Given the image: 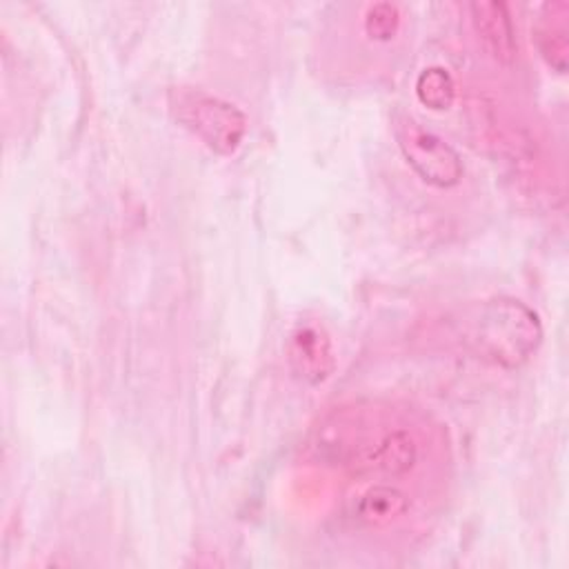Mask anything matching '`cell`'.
Returning <instances> with one entry per match:
<instances>
[{"instance_id": "1", "label": "cell", "mask_w": 569, "mask_h": 569, "mask_svg": "<svg viewBox=\"0 0 569 569\" xmlns=\"http://www.w3.org/2000/svg\"><path fill=\"white\" fill-rule=\"evenodd\" d=\"M467 340L478 358L505 369L525 365L542 342L538 313L511 296H498L478 307L469 320Z\"/></svg>"}, {"instance_id": "2", "label": "cell", "mask_w": 569, "mask_h": 569, "mask_svg": "<svg viewBox=\"0 0 569 569\" xmlns=\"http://www.w3.org/2000/svg\"><path fill=\"white\" fill-rule=\"evenodd\" d=\"M169 107L173 118L184 129H189L220 156L236 153L247 133L244 113L233 102L202 89H171Z\"/></svg>"}, {"instance_id": "3", "label": "cell", "mask_w": 569, "mask_h": 569, "mask_svg": "<svg viewBox=\"0 0 569 569\" xmlns=\"http://www.w3.org/2000/svg\"><path fill=\"white\" fill-rule=\"evenodd\" d=\"M396 140L405 160L427 184L449 189L460 182L465 167L458 151L411 116L396 120Z\"/></svg>"}, {"instance_id": "4", "label": "cell", "mask_w": 569, "mask_h": 569, "mask_svg": "<svg viewBox=\"0 0 569 569\" xmlns=\"http://www.w3.org/2000/svg\"><path fill=\"white\" fill-rule=\"evenodd\" d=\"M471 20L482 49L498 64H511L516 60V29L509 16V7L498 0L471 2Z\"/></svg>"}, {"instance_id": "5", "label": "cell", "mask_w": 569, "mask_h": 569, "mask_svg": "<svg viewBox=\"0 0 569 569\" xmlns=\"http://www.w3.org/2000/svg\"><path fill=\"white\" fill-rule=\"evenodd\" d=\"M289 362L293 373L305 382H325L336 367L329 336L311 325L298 327L289 340Z\"/></svg>"}, {"instance_id": "6", "label": "cell", "mask_w": 569, "mask_h": 569, "mask_svg": "<svg viewBox=\"0 0 569 569\" xmlns=\"http://www.w3.org/2000/svg\"><path fill=\"white\" fill-rule=\"evenodd\" d=\"M418 458L413 438L407 431H391L367 445L349 465L358 467L360 473H382V476H402L407 473Z\"/></svg>"}, {"instance_id": "7", "label": "cell", "mask_w": 569, "mask_h": 569, "mask_svg": "<svg viewBox=\"0 0 569 569\" xmlns=\"http://www.w3.org/2000/svg\"><path fill=\"white\" fill-rule=\"evenodd\" d=\"M567 18H569V4L565 0L547 2L542 7L536 29H533V36H536L542 58L558 73H565V69H567V53H569Z\"/></svg>"}, {"instance_id": "8", "label": "cell", "mask_w": 569, "mask_h": 569, "mask_svg": "<svg viewBox=\"0 0 569 569\" xmlns=\"http://www.w3.org/2000/svg\"><path fill=\"white\" fill-rule=\"evenodd\" d=\"M407 509L409 498L400 489L389 485H376L360 496L356 505V516L365 525L380 527L398 520L400 516L407 513Z\"/></svg>"}, {"instance_id": "9", "label": "cell", "mask_w": 569, "mask_h": 569, "mask_svg": "<svg viewBox=\"0 0 569 569\" xmlns=\"http://www.w3.org/2000/svg\"><path fill=\"white\" fill-rule=\"evenodd\" d=\"M416 96L425 107L433 111H445L453 104L456 82L447 69L429 67L416 80Z\"/></svg>"}, {"instance_id": "10", "label": "cell", "mask_w": 569, "mask_h": 569, "mask_svg": "<svg viewBox=\"0 0 569 569\" xmlns=\"http://www.w3.org/2000/svg\"><path fill=\"white\" fill-rule=\"evenodd\" d=\"M400 9L393 2H373L365 13V31L369 38L387 42L398 33Z\"/></svg>"}]
</instances>
